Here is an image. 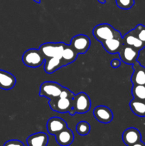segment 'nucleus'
Returning a JSON list of instances; mask_svg holds the SVG:
<instances>
[{"label": "nucleus", "mask_w": 145, "mask_h": 146, "mask_svg": "<svg viewBox=\"0 0 145 146\" xmlns=\"http://www.w3.org/2000/svg\"><path fill=\"white\" fill-rule=\"evenodd\" d=\"M22 61L26 66L30 68H38L45 62V58L39 49L30 48L24 53Z\"/></svg>", "instance_id": "3"}, {"label": "nucleus", "mask_w": 145, "mask_h": 146, "mask_svg": "<svg viewBox=\"0 0 145 146\" xmlns=\"http://www.w3.org/2000/svg\"><path fill=\"white\" fill-rule=\"evenodd\" d=\"M55 136L57 143L61 146L70 145L74 141L73 133L68 127L60 131Z\"/></svg>", "instance_id": "15"}, {"label": "nucleus", "mask_w": 145, "mask_h": 146, "mask_svg": "<svg viewBox=\"0 0 145 146\" xmlns=\"http://www.w3.org/2000/svg\"><path fill=\"white\" fill-rule=\"evenodd\" d=\"M73 97H58L56 98L51 99L48 101L50 108L51 110L60 113H70L72 106Z\"/></svg>", "instance_id": "6"}, {"label": "nucleus", "mask_w": 145, "mask_h": 146, "mask_svg": "<svg viewBox=\"0 0 145 146\" xmlns=\"http://www.w3.org/2000/svg\"><path fill=\"white\" fill-rule=\"evenodd\" d=\"M120 64H121V61L120 60L117 59V58H115V59L112 60L110 63L111 66L113 67V68H118V67L120 66Z\"/></svg>", "instance_id": "27"}, {"label": "nucleus", "mask_w": 145, "mask_h": 146, "mask_svg": "<svg viewBox=\"0 0 145 146\" xmlns=\"http://www.w3.org/2000/svg\"><path fill=\"white\" fill-rule=\"evenodd\" d=\"M34 1H35V2H36V3H38V4H39V3L41 2V0H34Z\"/></svg>", "instance_id": "30"}, {"label": "nucleus", "mask_w": 145, "mask_h": 146, "mask_svg": "<svg viewBox=\"0 0 145 146\" xmlns=\"http://www.w3.org/2000/svg\"><path fill=\"white\" fill-rule=\"evenodd\" d=\"M65 46L66 44L63 42H48L43 44L40 46L39 50L45 59L52 57L61 58V56Z\"/></svg>", "instance_id": "4"}, {"label": "nucleus", "mask_w": 145, "mask_h": 146, "mask_svg": "<svg viewBox=\"0 0 145 146\" xmlns=\"http://www.w3.org/2000/svg\"><path fill=\"white\" fill-rule=\"evenodd\" d=\"M4 146H24V144L18 140H11L6 142Z\"/></svg>", "instance_id": "26"}, {"label": "nucleus", "mask_w": 145, "mask_h": 146, "mask_svg": "<svg viewBox=\"0 0 145 146\" xmlns=\"http://www.w3.org/2000/svg\"><path fill=\"white\" fill-rule=\"evenodd\" d=\"M132 94L134 99L145 101V85H133Z\"/></svg>", "instance_id": "21"}, {"label": "nucleus", "mask_w": 145, "mask_h": 146, "mask_svg": "<svg viewBox=\"0 0 145 146\" xmlns=\"http://www.w3.org/2000/svg\"><path fill=\"white\" fill-rule=\"evenodd\" d=\"M98 1L101 4H105L106 3V0H98Z\"/></svg>", "instance_id": "29"}, {"label": "nucleus", "mask_w": 145, "mask_h": 146, "mask_svg": "<svg viewBox=\"0 0 145 146\" xmlns=\"http://www.w3.org/2000/svg\"><path fill=\"white\" fill-rule=\"evenodd\" d=\"M93 115L97 121L102 123H109L113 119V113L108 107L98 106L93 111Z\"/></svg>", "instance_id": "9"}, {"label": "nucleus", "mask_w": 145, "mask_h": 146, "mask_svg": "<svg viewBox=\"0 0 145 146\" xmlns=\"http://www.w3.org/2000/svg\"><path fill=\"white\" fill-rule=\"evenodd\" d=\"M130 146H145V144L143 142H142V141H139V142L133 144V145H132Z\"/></svg>", "instance_id": "28"}, {"label": "nucleus", "mask_w": 145, "mask_h": 146, "mask_svg": "<svg viewBox=\"0 0 145 146\" xmlns=\"http://www.w3.org/2000/svg\"><path fill=\"white\" fill-rule=\"evenodd\" d=\"M28 146H47L48 136L45 133L39 132L32 134L26 139Z\"/></svg>", "instance_id": "16"}, {"label": "nucleus", "mask_w": 145, "mask_h": 146, "mask_svg": "<svg viewBox=\"0 0 145 146\" xmlns=\"http://www.w3.org/2000/svg\"><path fill=\"white\" fill-rule=\"evenodd\" d=\"M16 83V79L14 75L0 69V88L8 91L14 88Z\"/></svg>", "instance_id": "14"}, {"label": "nucleus", "mask_w": 145, "mask_h": 146, "mask_svg": "<svg viewBox=\"0 0 145 146\" xmlns=\"http://www.w3.org/2000/svg\"><path fill=\"white\" fill-rule=\"evenodd\" d=\"M78 55V53L71 46H65V48L63 51L62 56H61V60L63 63L64 66L71 64V63H73L76 60Z\"/></svg>", "instance_id": "19"}, {"label": "nucleus", "mask_w": 145, "mask_h": 146, "mask_svg": "<svg viewBox=\"0 0 145 146\" xmlns=\"http://www.w3.org/2000/svg\"><path fill=\"white\" fill-rule=\"evenodd\" d=\"M93 36L98 41L102 42L105 40L122 37L121 33L109 24H98L92 30Z\"/></svg>", "instance_id": "1"}, {"label": "nucleus", "mask_w": 145, "mask_h": 146, "mask_svg": "<svg viewBox=\"0 0 145 146\" xmlns=\"http://www.w3.org/2000/svg\"><path fill=\"white\" fill-rule=\"evenodd\" d=\"M90 43V39L86 35L78 34L72 37L70 46L78 53V54H85L89 49Z\"/></svg>", "instance_id": "7"}, {"label": "nucleus", "mask_w": 145, "mask_h": 146, "mask_svg": "<svg viewBox=\"0 0 145 146\" xmlns=\"http://www.w3.org/2000/svg\"><path fill=\"white\" fill-rule=\"evenodd\" d=\"M76 131L79 135H86L90 131V125L86 121H80L76 125Z\"/></svg>", "instance_id": "22"}, {"label": "nucleus", "mask_w": 145, "mask_h": 146, "mask_svg": "<svg viewBox=\"0 0 145 146\" xmlns=\"http://www.w3.org/2000/svg\"><path fill=\"white\" fill-rule=\"evenodd\" d=\"M122 138L125 145L130 146L141 141L142 135L139 130L135 128H129L124 131Z\"/></svg>", "instance_id": "10"}, {"label": "nucleus", "mask_w": 145, "mask_h": 146, "mask_svg": "<svg viewBox=\"0 0 145 146\" xmlns=\"http://www.w3.org/2000/svg\"><path fill=\"white\" fill-rule=\"evenodd\" d=\"M101 43H102V46L104 47L105 51L111 54L119 53V50L121 49L124 44L122 37L109 38V39L105 40Z\"/></svg>", "instance_id": "13"}, {"label": "nucleus", "mask_w": 145, "mask_h": 146, "mask_svg": "<svg viewBox=\"0 0 145 146\" xmlns=\"http://www.w3.org/2000/svg\"><path fill=\"white\" fill-rule=\"evenodd\" d=\"M129 106L134 115L139 117L145 116V101L133 98L129 103Z\"/></svg>", "instance_id": "20"}, {"label": "nucleus", "mask_w": 145, "mask_h": 146, "mask_svg": "<svg viewBox=\"0 0 145 146\" xmlns=\"http://www.w3.org/2000/svg\"><path fill=\"white\" fill-rule=\"evenodd\" d=\"M139 51L132 48V47L123 44L119 51V58L122 62L127 64L133 65L137 61Z\"/></svg>", "instance_id": "8"}, {"label": "nucleus", "mask_w": 145, "mask_h": 146, "mask_svg": "<svg viewBox=\"0 0 145 146\" xmlns=\"http://www.w3.org/2000/svg\"><path fill=\"white\" fill-rule=\"evenodd\" d=\"M137 62H139L142 66L145 68V46L139 51V56L137 58Z\"/></svg>", "instance_id": "25"}, {"label": "nucleus", "mask_w": 145, "mask_h": 146, "mask_svg": "<svg viewBox=\"0 0 145 146\" xmlns=\"http://www.w3.org/2000/svg\"><path fill=\"white\" fill-rule=\"evenodd\" d=\"M44 64V70L45 73L48 74H53L55 71L64 66L61 58L58 57H52L45 59Z\"/></svg>", "instance_id": "18"}, {"label": "nucleus", "mask_w": 145, "mask_h": 146, "mask_svg": "<svg viewBox=\"0 0 145 146\" xmlns=\"http://www.w3.org/2000/svg\"><path fill=\"white\" fill-rule=\"evenodd\" d=\"M91 107V101L90 97L85 93L80 92L74 96L72 99V106L71 112V115L75 114L86 113Z\"/></svg>", "instance_id": "2"}, {"label": "nucleus", "mask_w": 145, "mask_h": 146, "mask_svg": "<svg viewBox=\"0 0 145 146\" xmlns=\"http://www.w3.org/2000/svg\"><path fill=\"white\" fill-rule=\"evenodd\" d=\"M63 86L53 81H45L40 87L39 95L41 97H45L49 100L59 97Z\"/></svg>", "instance_id": "5"}, {"label": "nucleus", "mask_w": 145, "mask_h": 146, "mask_svg": "<svg viewBox=\"0 0 145 146\" xmlns=\"http://www.w3.org/2000/svg\"><path fill=\"white\" fill-rule=\"evenodd\" d=\"M122 40H123L124 44L132 47L138 51H140L145 46V44L142 41H140L131 31L127 33L122 37Z\"/></svg>", "instance_id": "17"}, {"label": "nucleus", "mask_w": 145, "mask_h": 146, "mask_svg": "<svg viewBox=\"0 0 145 146\" xmlns=\"http://www.w3.org/2000/svg\"><path fill=\"white\" fill-rule=\"evenodd\" d=\"M131 31L145 44V26L138 24L134 29L131 30Z\"/></svg>", "instance_id": "23"}, {"label": "nucleus", "mask_w": 145, "mask_h": 146, "mask_svg": "<svg viewBox=\"0 0 145 146\" xmlns=\"http://www.w3.org/2000/svg\"><path fill=\"white\" fill-rule=\"evenodd\" d=\"M134 72L131 77L133 85H145V68L139 62H135L132 65Z\"/></svg>", "instance_id": "12"}, {"label": "nucleus", "mask_w": 145, "mask_h": 146, "mask_svg": "<svg viewBox=\"0 0 145 146\" xmlns=\"http://www.w3.org/2000/svg\"><path fill=\"white\" fill-rule=\"evenodd\" d=\"M116 4L119 8L129 9L134 4V0H116Z\"/></svg>", "instance_id": "24"}, {"label": "nucleus", "mask_w": 145, "mask_h": 146, "mask_svg": "<svg viewBox=\"0 0 145 146\" xmlns=\"http://www.w3.org/2000/svg\"><path fill=\"white\" fill-rule=\"evenodd\" d=\"M47 131L51 135H55L57 133L67 127V123L62 118L53 117L47 122Z\"/></svg>", "instance_id": "11"}]
</instances>
